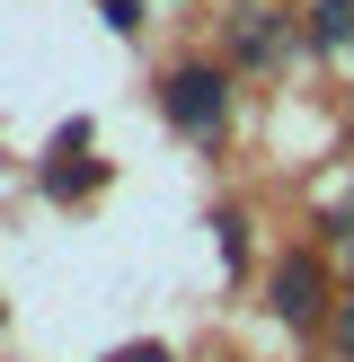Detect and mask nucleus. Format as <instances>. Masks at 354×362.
I'll list each match as a JSON object with an SVG mask.
<instances>
[{
	"mask_svg": "<svg viewBox=\"0 0 354 362\" xmlns=\"http://www.w3.org/2000/svg\"><path fill=\"white\" fill-rule=\"evenodd\" d=\"M319 45H328V53L354 45V0H319Z\"/></svg>",
	"mask_w": 354,
	"mask_h": 362,
	"instance_id": "3",
	"label": "nucleus"
},
{
	"mask_svg": "<svg viewBox=\"0 0 354 362\" xmlns=\"http://www.w3.org/2000/svg\"><path fill=\"white\" fill-rule=\"evenodd\" d=\"M115 362H169V345H124Z\"/></svg>",
	"mask_w": 354,
	"mask_h": 362,
	"instance_id": "6",
	"label": "nucleus"
},
{
	"mask_svg": "<svg viewBox=\"0 0 354 362\" xmlns=\"http://www.w3.org/2000/svg\"><path fill=\"white\" fill-rule=\"evenodd\" d=\"M159 106H169V124H177V133H212V124H222V71H204V62L169 71Z\"/></svg>",
	"mask_w": 354,
	"mask_h": 362,
	"instance_id": "1",
	"label": "nucleus"
},
{
	"mask_svg": "<svg viewBox=\"0 0 354 362\" xmlns=\"http://www.w3.org/2000/svg\"><path fill=\"white\" fill-rule=\"evenodd\" d=\"M346 239H354V230H346Z\"/></svg>",
	"mask_w": 354,
	"mask_h": 362,
	"instance_id": "7",
	"label": "nucleus"
},
{
	"mask_svg": "<svg viewBox=\"0 0 354 362\" xmlns=\"http://www.w3.org/2000/svg\"><path fill=\"white\" fill-rule=\"evenodd\" d=\"M328 336H336V354L354 362V310H336V327H328Z\"/></svg>",
	"mask_w": 354,
	"mask_h": 362,
	"instance_id": "5",
	"label": "nucleus"
},
{
	"mask_svg": "<svg viewBox=\"0 0 354 362\" xmlns=\"http://www.w3.org/2000/svg\"><path fill=\"white\" fill-rule=\"evenodd\" d=\"M98 9H106V27H142V18H133L142 0H98Z\"/></svg>",
	"mask_w": 354,
	"mask_h": 362,
	"instance_id": "4",
	"label": "nucleus"
},
{
	"mask_svg": "<svg viewBox=\"0 0 354 362\" xmlns=\"http://www.w3.org/2000/svg\"><path fill=\"white\" fill-rule=\"evenodd\" d=\"M266 292H275L283 318H319V257H283L275 274H266Z\"/></svg>",
	"mask_w": 354,
	"mask_h": 362,
	"instance_id": "2",
	"label": "nucleus"
}]
</instances>
